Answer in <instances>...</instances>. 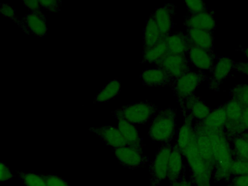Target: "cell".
Here are the masks:
<instances>
[{
	"mask_svg": "<svg viewBox=\"0 0 248 186\" xmlns=\"http://www.w3.org/2000/svg\"><path fill=\"white\" fill-rule=\"evenodd\" d=\"M233 69L248 76V62H235Z\"/></svg>",
	"mask_w": 248,
	"mask_h": 186,
	"instance_id": "ab89813d",
	"label": "cell"
},
{
	"mask_svg": "<svg viewBox=\"0 0 248 186\" xmlns=\"http://www.w3.org/2000/svg\"><path fill=\"white\" fill-rule=\"evenodd\" d=\"M17 25L25 33L38 37L44 36L47 31L46 16L40 10L25 15Z\"/></svg>",
	"mask_w": 248,
	"mask_h": 186,
	"instance_id": "9c48e42d",
	"label": "cell"
},
{
	"mask_svg": "<svg viewBox=\"0 0 248 186\" xmlns=\"http://www.w3.org/2000/svg\"><path fill=\"white\" fill-rule=\"evenodd\" d=\"M181 111H185L191 115L194 121H203L211 111L201 98L194 94L188 96L179 104Z\"/></svg>",
	"mask_w": 248,
	"mask_h": 186,
	"instance_id": "8fae6325",
	"label": "cell"
},
{
	"mask_svg": "<svg viewBox=\"0 0 248 186\" xmlns=\"http://www.w3.org/2000/svg\"><path fill=\"white\" fill-rule=\"evenodd\" d=\"M115 156L122 166L129 169H136L144 166L149 157L140 150L130 146L115 148Z\"/></svg>",
	"mask_w": 248,
	"mask_h": 186,
	"instance_id": "30bf717a",
	"label": "cell"
},
{
	"mask_svg": "<svg viewBox=\"0 0 248 186\" xmlns=\"http://www.w3.org/2000/svg\"><path fill=\"white\" fill-rule=\"evenodd\" d=\"M208 77L202 71L192 70L175 79L170 86L179 104L188 96L194 94L196 89Z\"/></svg>",
	"mask_w": 248,
	"mask_h": 186,
	"instance_id": "5b68a950",
	"label": "cell"
},
{
	"mask_svg": "<svg viewBox=\"0 0 248 186\" xmlns=\"http://www.w3.org/2000/svg\"><path fill=\"white\" fill-rule=\"evenodd\" d=\"M226 121V112L224 106H221L211 110L203 121L199 122L207 128L224 129Z\"/></svg>",
	"mask_w": 248,
	"mask_h": 186,
	"instance_id": "484cf974",
	"label": "cell"
},
{
	"mask_svg": "<svg viewBox=\"0 0 248 186\" xmlns=\"http://www.w3.org/2000/svg\"><path fill=\"white\" fill-rule=\"evenodd\" d=\"M47 186H71L69 182L54 174H40Z\"/></svg>",
	"mask_w": 248,
	"mask_h": 186,
	"instance_id": "1f68e13d",
	"label": "cell"
},
{
	"mask_svg": "<svg viewBox=\"0 0 248 186\" xmlns=\"http://www.w3.org/2000/svg\"><path fill=\"white\" fill-rule=\"evenodd\" d=\"M183 155L175 143L170 155L167 179L170 183L177 181L185 168L183 166Z\"/></svg>",
	"mask_w": 248,
	"mask_h": 186,
	"instance_id": "44dd1931",
	"label": "cell"
},
{
	"mask_svg": "<svg viewBox=\"0 0 248 186\" xmlns=\"http://www.w3.org/2000/svg\"><path fill=\"white\" fill-rule=\"evenodd\" d=\"M14 176L9 168L3 162H0V180L5 182L12 179Z\"/></svg>",
	"mask_w": 248,
	"mask_h": 186,
	"instance_id": "8d00e7d4",
	"label": "cell"
},
{
	"mask_svg": "<svg viewBox=\"0 0 248 186\" xmlns=\"http://www.w3.org/2000/svg\"><path fill=\"white\" fill-rule=\"evenodd\" d=\"M173 145L163 144L156 152L149 168V186H159L167 179L169 157Z\"/></svg>",
	"mask_w": 248,
	"mask_h": 186,
	"instance_id": "8992f818",
	"label": "cell"
},
{
	"mask_svg": "<svg viewBox=\"0 0 248 186\" xmlns=\"http://www.w3.org/2000/svg\"><path fill=\"white\" fill-rule=\"evenodd\" d=\"M232 143L235 158L248 160V141L240 135L234 138Z\"/></svg>",
	"mask_w": 248,
	"mask_h": 186,
	"instance_id": "f1b7e54d",
	"label": "cell"
},
{
	"mask_svg": "<svg viewBox=\"0 0 248 186\" xmlns=\"http://www.w3.org/2000/svg\"><path fill=\"white\" fill-rule=\"evenodd\" d=\"M231 95L243 107H248V84L236 85L231 90Z\"/></svg>",
	"mask_w": 248,
	"mask_h": 186,
	"instance_id": "f546056e",
	"label": "cell"
},
{
	"mask_svg": "<svg viewBox=\"0 0 248 186\" xmlns=\"http://www.w3.org/2000/svg\"><path fill=\"white\" fill-rule=\"evenodd\" d=\"M191 182L189 179L186 177V171L185 169L183 171L179 179L171 183H170L169 186H192Z\"/></svg>",
	"mask_w": 248,
	"mask_h": 186,
	"instance_id": "74e56055",
	"label": "cell"
},
{
	"mask_svg": "<svg viewBox=\"0 0 248 186\" xmlns=\"http://www.w3.org/2000/svg\"><path fill=\"white\" fill-rule=\"evenodd\" d=\"M184 2L186 5V7L189 12V14H197L208 10L205 3L202 0H185Z\"/></svg>",
	"mask_w": 248,
	"mask_h": 186,
	"instance_id": "d6a6232c",
	"label": "cell"
},
{
	"mask_svg": "<svg viewBox=\"0 0 248 186\" xmlns=\"http://www.w3.org/2000/svg\"><path fill=\"white\" fill-rule=\"evenodd\" d=\"M118 129L127 143V146L142 150V139L136 126L124 120L118 119Z\"/></svg>",
	"mask_w": 248,
	"mask_h": 186,
	"instance_id": "7402d4cb",
	"label": "cell"
},
{
	"mask_svg": "<svg viewBox=\"0 0 248 186\" xmlns=\"http://www.w3.org/2000/svg\"><path fill=\"white\" fill-rule=\"evenodd\" d=\"M190 171L189 179L194 186H211L214 169L200 154L196 144L195 132L188 146L182 152Z\"/></svg>",
	"mask_w": 248,
	"mask_h": 186,
	"instance_id": "7a4b0ae2",
	"label": "cell"
},
{
	"mask_svg": "<svg viewBox=\"0 0 248 186\" xmlns=\"http://www.w3.org/2000/svg\"><path fill=\"white\" fill-rule=\"evenodd\" d=\"M168 46V53L187 55L191 44L186 33L177 31L164 37Z\"/></svg>",
	"mask_w": 248,
	"mask_h": 186,
	"instance_id": "d6986e66",
	"label": "cell"
},
{
	"mask_svg": "<svg viewBox=\"0 0 248 186\" xmlns=\"http://www.w3.org/2000/svg\"><path fill=\"white\" fill-rule=\"evenodd\" d=\"M89 130L94 133L106 145L114 149L127 146V143L118 128L106 125L91 127Z\"/></svg>",
	"mask_w": 248,
	"mask_h": 186,
	"instance_id": "7c38bea8",
	"label": "cell"
},
{
	"mask_svg": "<svg viewBox=\"0 0 248 186\" xmlns=\"http://www.w3.org/2000/svg\"><path fill=\"white\" fill-rule=\"evenodd\" d=\"M241 136L248 141V132H244Z\"/></svg>",
	"mask_w": 248,
	"mask_h": 186,
	"instance_id": "7bdbcfd3",
	"label": "cell"
},
{
	"mask_svg": "<svg viewBox=\"0 0 248 186\" xmlns=\"http://www.w3.org/2000/svg\"><path fill=\"white\" fill-rule=\"evenodd\" d=\"M143 38V51L155 46L161 38L159 28L153 13L146 21Z\"/></svg>",
	"mask_w": 248,
	"mask_h": 186,
	"instance_id": "cb8c5ba5",
	"label": "cell"
},
{
	"mask_svg": "<svg viewBox=\"0 0 248 186\" xmlns=\"http://www.w3.org/2000/svg\"><path fill=\"white\" fill-rule=\"evenodd\" d=\"M155 64L156 68L165 70L174 80L191 70L186 55L168 53Z\"/></svg>",
	"mask_w": 248,
	"mask_h": 186,
	"instance_id": "ba28073f",
	"label": "cell"
},
{
	"mask_svg": "<svg viewBox=\"0 0 248 186\" xmlns=\"http://www.w3.org/2000/svg\"><path fill=\"white\" fill-rule=\"evenodd\" d=\"M175 8L173 3H165L163 6L156 8L153 13L161 37H165L170 34Z\"/></svg>",
	"mask_w": 248,
	"mask_h": 186,
	"instance_id": "9a60e30c",
	"label": "cell"
},
{
	"mask_svg": "<svg viewBox=\"0 0 248 186\" xmlns=\"http://www.w3.org/2000/svg\"><path fill=\"white\" fill-rule=\"evenodd\" d=\"M186 33L191 44L206 50L214 52V38L211 32L186 27Z\"/></svg>",
	"mask_w": 248,
	"mask_h": 186,
	"instance_id": "ffe728a7",
	"label": "cell"
},
{
	"mask_svg": "<svg viewBox=\"0 0 248 186\" xmlns=\"http://www.w3.org/2000/svg\"><path fill=\"white\" fill-rule=\"evenodd\" d=\"M0 13L2 16L12 20L14 23L17 25L19 20L16 16L14 9L9 4L1 3Z\"/></svg>",
	"mask_w": 248,
	"mask_h": 186,
	"instance_id": "836d02e7",
	"label": "cell"
},
{
	"mask_svg": "<svg viewBox=\"0 0 248 186\" xmlns=\"http://www.w3.org/2000/svg\"><path fill=\"white\" fill-rule=\"evenodd\" d=\"M24 6L30 11V12H36L40 11L41 6L39 2V0H22Z\"/></svg>",
	"mask_w": 248,
	"mask_h": 186,
	"instance_id": "f35d334b",
	"label": "cell"
},
{
	"mask_svg": "<svg viewBox=\"0 0 248 186\" xmlns=\"http://www.w3.org/2000/svg\"><path fill=\"white\" fill-rule=\"evenodd\" d=\"M168 50L164 37L151 48L143 51L141 63H155L168 54Z\"/></svg>",
	"mask_w": 248,
	"mask_h": 186,
	"instance_id": "d4e9b609",
	"label": "cell"
},
{
	"mask_svg": "<svg viewBox=\"0 0 248 186\" xmlns=\"http://www.w3.org/2000/svg\"><path fill=\"white\" fill-rule=\"evenodd\" d=\"M176 120L175 109L170 107L158 109L149 126V138L154 142L170 143L175 134Z\"/></svg>",
	"mask_w": 248,
	"mask_h": 186,
	"instance_id": "3957f363",
	"label": "cell"
},
{
	"mask_svg": "<svg viewBox=\"0 0 248 186\" xmlns=\"http://www.w3.org/2000/svg\"><path fill=\"white\" fill-rule=\"evenodd\" d=\"M240 51L244 54L246 59L248 60V46L241 48Z\"/></svg>",
	"mask_w": 248,
	"mask_h": 186,
	"instance_id": "b9f144b4",
	"label": "cell"
},
{
	"mask_svg": "<svg viewBox=\"0 0 248 186\" xmlns=\"http://www.w3.org/2000/svg\"><path fill=\"white\" fill-rule=\"evenodd\" d=\"M223 106L227 117L224 130L227 136L234 138L245 132L242 122L243 106L233 98Z\"/></svg>",
	"mask_w": 248,
	"mask_h": 186,
	"instance_id": "52a82bcc",
	"label": "cell"
},
{
	"mask_svg": "<svg viewBox=\"0 0 248 186\" xmlns=\"http://www.w3.org/2000/svg\"><path fill=\"white\" fill-rule=\"evenodd\" d=\"M140 77L143 84L148 87H170L174 80L165 70L156 67L144 70Z\"/></svg>",
	"mask_w": 248,
	"mask_h": 186,
	"instance_id": "2e32d148",
	"label": "cell"
},
{
	"mask_svg": "<svg viewBox=\"0 0 248 186\" xmlns=\"http://www.w3.org/2000/svg\"><path fill=\"white\" fill-rule=\"evenodd\" d=\"M230 170L232 177L248 174V160L233 158Z\"/></svg>",
	"mask_w": 248,
	"mask_h": 186,
	"instance_id": "4dcf8cb0",
	"label": "cell"
},
{
	"mask_svg": "<svg viewBox=\"0 0 248 186\" xmlns=\"http://www.w3.org/2000/svg\"><path fill=\"white\" fill-rule=\"evenodd\" d=\"M187 55L190 64L200 71H211L215 64L214 52L206 50L191 44Z\"/></svg>",
	"mask_w": 248,
	"mask_h": 186,
	"instance_id": "5bb4252c",
	"label": "cell"
},
{
	"mask_svg": "<svg viewBox=\"0 0 248 186\" xmlns=\"http://www.w3.org/2000/svg\"><path fill=\"white\" fill-rule=\"evenodd\" d=\"M184 26L212 32L216 28V21L212 10H206L199 14L184 17Z\"/></svg>",
	"mask_w": 248,
	"mask_h": 186,
	"instance_id": "4fadbf2b",
	"label": "cell"
},
{
	"mask_svg": "<svg viewBox=\"0 0 248 186\" xmlns=\"http://www.w3.org/2000/svg\"><path fill=\"white\" fill-rule=\"evenodd\" d=\"M158 110L156 107L148 101L130 103L112 112L117 119H123L132 124H144Z\"/></svg>",
	"mask_w": 248,
	"mask_h": 186,
	"instance_id": "277c9868",
	"label": "cell"
},
{
	"mask_svg": "<svg viewBox=\"0 0 248 186\" xmlns=\"http://www.w3.org/2000/svg\"><path fill=\"white\" fill-rule=\"evenodd\" d=\"M198 122L211 142L215 164L213 178L217 182H228L232 177L230 169L233 158L232 150L224 130L207 128Z\"/></svg>",
	"mask_w": 248,
	"mask_h": 186,
	"instance_id": "6da1fadb",
	"label": "cell"
},
{
	"mask_svg": "<svg viewBox=\"0 0 248 186\" xmlns=\"http://www.w3.org/2000/svg\"><path fill=\"white\" fill-rule=\"evenodd\" d=\"M121 90L120 81L116 79H113L97 94L93 103L107 102L116 96Z\"/></svg>",
	"mask_w": 248,
	"mask_h": 186,
	"instance_id": "4316f807",
	"label": "cell"
},
{
	"mask_svg": "<svg viewBox=\"0 0 248 186\" xmlns=\"http://www.w3.org/2000/svg\"><path fill=\"white\" fill-rule=\"evenodd\" d=\"M16 172L23 186H47L40 174L24 171Z\"/></svg>",
	"mask_w": 248,
	"mask_h": 186,
	"instance_id": "83f0119b",
	"label": "cell"
},
{
	"mask_svg": "<svg viewBox=\"0 0 248 186\" xmlns=\"http://www.w3.org/2000/svg\"><path fill=\"white\" fill-rule=\"evenodd\" d=\"M41 8L51 13H56L60 10L62 1L55 0H39Z\"/></svg>",
	"mask_w": 248,
	"mask_h": 186,
	"instance_id": "e575fe53",
	"label": "cell"
},
{
	"mask_svg": "<svg viewBox=\"0 0 248 186\" xmlns=\"http://www.w3.org/2000/svg\"><path fill=\"white\" fill-rule=\"evenodd\" d=\"M183 115V123L180 127L177 134V145L181 152L189 144L194 133V119L185 111H181Z\"/></svg>",
	"mask_w": 248,
	"mask_h": 186,
	"instance_id": "603a6c76",
	"label": "cell"
},
{
	"mask_svg": "<svg viewBox=\"0 0 248 186\" xmlns=\"http://www.w3.org/2000/svg\"><path fill=\"white\" fill-rule=\"evenodd\" d=\"M228 183L227 186H248V174L232 176Z\"/></svg>",
	"mask_w": 248,
	"mask_h": 186,
	"instance_id": "d590c367",
	"label": "cell"
},
{
	"mask_svg": "<svg viewBox=\"0 0 248 186\" xmlns=\"http://www.w3.org/2000/svg\"><path fill=\"white\" fill-rule=\"evenodd\" d=\"M193 128L198 151L206 163L214 169L215 164L210 141L198 122L194 120Z\"/></svg>",
	"mask_w": 248,
	"mask_h": 186,
	"instance_id": "ac0fdd59",
	"label": "cell"
},
{
	"mask_svg": "<svg viewBox=\"0 0 248 186\" xmlns=\"http://www.w3.org/2000/svg\"><path fill=\"white\" fill-rule=\"evenodd\" d=\"M242 122L245 130H248V107L243 108Z\"/></svg>",
	"mask_w": 248,
	"mask_h": 186,
	"instance_id": "60d3db41",
	"label": "cell"
},
{
	"mask_svg": "<svg viewBox=\"0 0 248 186\" xmlns=\"http://www.w3.org/2000/svg\"><path fill=\"white\" fill-rule=\"evenodd\" d=\"M235 62L227 56L220 57L215 63L212 70V76L209 84L211 89L217 88L219 83L226 78L233 69Z\"/></svg>",
	"mask_w": 248,
	"mask_h": 186,
	"instance_id": "e0dca14e",
	"label": "cell"
}]
</instances>
